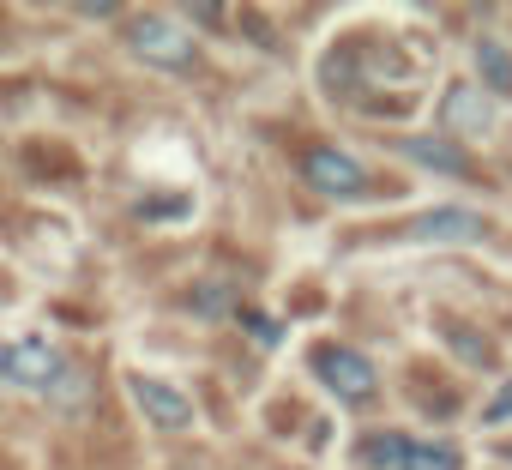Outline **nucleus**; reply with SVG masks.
<instances>
[{"mask_svg": "<svg viewBox=\"0 0 512 470\" xmlns=\"http://www.w3.org/2000/svg\"><path fill=\"white\" fill-rule=\"evenodd\" d=\"M356 464H368V470H464V452L452 440L368 434V440H356Z\"/></svg>", "mask_w": 512, "mask_h": 470, "instance_id": "f257e3e1", "label": "nucleus"}, {"mask_svg": "<svg viewBox=\"0 0 512 470\" xmlns=\"http://www.w3.org/2000/svg\"><path fill=\"white\" fill-rule=\"evenodd\" d=\"M127 49H133L145 67H157V73H187V67L199 61V43H193L187 25H175L169 13H139V19H127Z\"/></svg>", "mask_w": 512, "mask_h": 470, "instance_id": "f03ea898", "label": "nucleus"}, {"mask_svg": "<svg viewBox=\"0 0 512 470\" xmlns=\"http://www.w3.org/2000/svg\"><path fill=\"white\" fill-rule=\"evenodd\" d=\"M308 362H314V374L326 380L332 398H344V404H374L380 380H374V362H368L362 350H350V344H320Z\"/></svg>", "mask_w": 512, "mask_h": 470, "instance_id": "7ed1b4c3", "label": "nucleus"}, {"mask_svg": "<svg viewBox=\"0 0 512 470\" xmlns=\"http://www.w3.org/2000/svg\"><path fill=\"white\" fill-rule=\"evenodd\" d=\"M494 127H500L494 91H482V85H452V91L440 97V133H446V139H494Z\"/></svg>", "mask_w": 512, "mask_h": 470, "instance_id": "20e7f679", "label": "nucleus"}, {"mask_svg": "<svg viewBox=\"0 0 512 470\" xmlns=\"http://www.w3.org/2000/svg\"><path fill=\"white\" fill-rule=\"evenodd\" d=\"M61 350L49 344V338H19V344H7V356H0V380L7 386H25V392H49L55 380H61Z\"/></svg>", "mask_w": 512, "mask_h": 470, "instance_id": "39448f33", "label": "nucleus"}, {"mask_svg": "<svg viewBox=\"0 0 512 470\" xmlns=\"http://www.w3.org/2000/svg\"><path fill=\"white\" fill-rule=\"evenodd\" d=\"M302 175H308V187L326 193V199H356V193L368 187V169H362L350 151H338V145H314V151L302 157Z\"/></svg>", "mask_w": 512, "mask_h": 470, "instance_id": "423d86ee", "label": "nucleus"}, {"mask_svg": "<svg viewBox=\"0 0 512 470\" xmlns=\"http://www.w3.org/2000/svg\"><path fill=\"white\" fill-rule=\"evenodd\" d=\"M127 392H133V404L145 410V422H157V428H169V434L193 428V398H187L181 386H169V380H157V374H127Z\"/></svg>", "mask_w": 512, "mask_h": 470, "instance_id": "0eeeda50", "label": "nucleus"}, {"mask_svg": "<svg viewBox=\"0 0 512 470\" xmlns=\"http://www.w3.org/2000/svg\"><path fill=\"white\" fill-rule=\"evenodd\" d=\"M410 242H482L488 235V217L482 211H464V205H434V211H416L404 223Z\"/></svg>", "mask_w": 512, "mask_h": 470, "instance_id": "6e6552de", "label": "nucleus"}, {"mask_svg": "<svg viewBox=\"0 0 512 470\" xmlns=\"http://www.w3.org/2000/svg\"><path fill=\"white\" fill-rule=\"evenodd\" d=\"M398 151H404L410 163H428V169H446V175H470V157H464V145H458V139H446V133L404 139Z\"/></svg>", "mask_w": 512, "mask_h": 470, "instance_id": "1a4fd4ad", "label": "nucleus"}, {"mask_svg": "<svg viewBox=\"0 0 512 470\" xmlns=\"http://www.w3.org/2000/svg\"><path fill=\"white\" fill-rule=\"evenodd\" d=\"M476 73H482V91H506L512 97V55L494 43V37H476Z\"/></svg>", "mask_w": 512, "mask_h": 470, "instance_id": "9d476101", "label": "nucleus"}, {"mask_svg": "<svg viewBox=\"0 0 512 470\" xmlns=\"http://www.w3.org/2000/svg\"><path fill=\"white\" fill-rule=\"evenodd\" d=\"M193 308H199L205 320H229V314H241V290H235L229 278H205V284L193 290Z\"/></svg>", "mask_w": 512, "mask_h": 470, "instance_id": "9b49d317", "label": "nucleus"}, {"mask_svg": "<svg viewBox=\"0 0 512 470\" xmlns=\"http://www.w3.org/2000/svg\"><path fill=\"white\" fill-rule=\"evenodd\" d=\"M43 398H49L55 410H85V404H91V374L67 362V368H61V380H55V386H49Z\"/></svg>", "mask_w": 512, "mask_h": 470, "instance_id": "f8f14e48", "label": "nucleus"}, {"mask_svg": "<svg viewBox=\"0 0 512 470\" xmlns=\"http://www.w3.org/2000/svg\"><path fill=\"white\" fill-rule=\"evenodd\" d=\"M446 344H452V350H458L464 362H476V368L488 362V344H482L476 332H464V326H446Z\"/></svg>", "mask_w": 512, "mask_h": 470, "instance_id": "ddd939ff", "label": "nucleus"}, {"mask_svg": "<svg viewBox=\"0 0 512 470\" xmlns=\"http://www.w3.org/2000/svg\"><path fill=\"white\" fill-rule=\"evenodd\" d=\"M241 326H247L253 344H278V320L272 314H241Z\"/></svg>", "mask_w": 512, "mask_h": 470, "instance_id": "4468645a", "label": "nucleus"}, {"mask_svg": "<svg viewBox=\"0 0 512 470\" xmlns=\"http://www.w3.org/2000/svg\"><path fill=\"white\" fill-rule=\"evenodd\" d=\"M506 416H512V386L488 398V410H482V422H506Z\"/></svg>", "mask_w": 512, "mask_h": 470, "instance_id": "2eb2a0df", "label": "nucleus"}, {"mask_svg": "<svg viewBox=\"0 0 512 470\" xmlns=\"http://www.w3.org/2000/svg\"><path fill=\"white\" fill-rule=\"evenodd\" d=\"M0 356H7V344H0Z\"/></svg>", "mask_w": 512, "mask_h": 470, "instance_id": "dca6fc26", "label": "nucleus"}, {"mask_svg": "<svg viewBox=\"0 0 512 470\" xmlns=\"http://www.w3.org/2000/svg\"><path fill=\"white\" fill-rule=\"evenodd\" d=\"M506 458H512V446H506Z\"/></svg>", "mask_w": 512, "mask_h": 470, "instance_id": "f3484780", "label": "nucleus"}]
</instances>
